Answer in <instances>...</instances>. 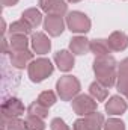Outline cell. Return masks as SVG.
Returning <instances> with one entry per match:
<instances>
[{"label":"cell","instance_id":"6da1fadb","mask_svg":"<svg viewBox=\"0 0 128 130\" xmlns=\"http://www.w3.org/2000/svg\"><path fill=\"white\" fill-rule=\"evenodd\" d=\"M118 62L112 55H104V56H95L94 61V73H95L96 82L104 85L105 88H112L116 85L118 80V73H116Z\"/></svg>","mask_w":128,"mask_h":130},{"label":"cell","instance_id":"7a4b0ae2","mask_svg":"<svg viewBox=\"0 0 128 130\" xmlns=\"http://www.w3.org/2000/svg\"><path fill=\"white\" fill-rule=\"evenodd\" d=\"M53 71H54V67L51 64V61L47 58H39L36 61H32L27 67L29 77L33 83H41L48 76H51Z\"/></svg>","mask_w":128,"mask_h":130},{"label":"cell","instance_id":"3957f363","mask_svg":"<svg viewBox=\"0 0 128 130\" xmlns=\"http://www.w3.org/2000/svg\"><path fill=\"white\" fill-rule=\"evenodd\" d=\"M56 89H57V94H59L60 100L69 101V100H74L77 97V94L81 89V85H80V80L77 77H74V76H63V77H60L57 80Z\"/></svg>","mask_w":128,"mask_h":130},{"label":"cell","instance_id":"277c9868","mask_svg":"<svg viewBox=\"0 0 128 130\" xmlns=\"http://www.w3.org/2000/svg\"><path fill=\"white\" fill-rule=\"evenodd\" d=\"M66 26L74 33H86L91 30V20L84 12L72 11L66 15Z\"/></svg>","mask_w":128,"mask_h":130},{"label":"cell","instance_id":"5b68a950","mask_svg":"<svg viewBox=\"0 0 128 130\" xmlns=\"http://www.w3.org/2000/svg\"><path fill=\"white\" fill-rule=\"evenodd\" d=\"M96 106H98V101L92 95L80 94L72 100V110L80 117H86L89 113L96 112Z\"/></svg>","mask_w":128,"mask_h":130},{"label":"cell","instance_id":"8992f818","mask_svg":"<svg viewBox=\"0 0 128 130\" xmlns=\"http://www.w3.org/2000/svg\"><path fill=\"white\" fill-rule=\"evenodd\" d=\"M104 117L99 112L89 113L83 118H78L74 123V130H102L104 129Z\"/></svg>","mask_w":128,"mask_h":130},{"label":"cell","instance_id":"52a82bcc","mask_svg":"<svg viewBox=\"0 0 128 130\" xmlns=\"http://www.w3.org/2000/svg\"><path fill=\"white\" fill-rule=\"evenodd\" d=\"M24 113V104L21 103V100L17 97H9L6 98L2 104V117H21Z\"/></svg>","mask_w":128,"mask_h":130},{"label":"cell","instance_id":"ba28073f","mask_svg":"<svg viewBox=\"0 0 128 130\" xmlns=\"http://www.w3.org/2000/svg\"><path fill=\"white\" fill-rule=\"evenodd\" d=\"M41 9L48 15H60L63 17L68 12V5L66 0H39Z\"/></svg>","mask_w":128,"mask_h":130},{"label":"cell","instance_id":"9c48e42d","mask_svg":"<svg viewBox=\"0 0 128 130\" xmlns=\"http://www.w3.org/2000/svg\"><path fill=\"white\" fill-rule=\"evenodd\" d=\"M44 29L45 32L48 33L50 36H59L62 35L65 29V23L63 18L60 15H47L45 20H44Z\"/></svg>","mask_w":128,"mask_h":130},{"label":"cell","instance_id":"30bf717a","mask_svg":"<svg viewBox=\"0 0 128 130\" xmlns=\"http://www.w3.org/2000/svg\"><path fill=\"white\" fill-rule=\"evenodd\" d=\"M32 48L36 55H47L51 50V42L48 39V36L42 32H35L32 33Z\"/></svg>","mask_w":128,"mask_h":130},{"label":"cell","instance_id":"8fae6325","mask_svg":"<svg viewBox=\"0 0 128 130\" xmlns=\"http://www.w3.org/2000/svg\"><path fill=\"white\" fill-rule=\"evenodd\" d=\"M9 58H11V64L12 67L23 70L24 67H29V64L33 61V53L27 50H20V52H9Z\"/></svg>","mask_w":128,"mask_h":130},{"label":"cell","instance_id":"7c38bea8","mask_svg":"<svg viewBox=\"0 0 128 130\" xmlns=\"http://www.w3.org/2000/svg\"><path fill=\"white\" fill-rule=\"evenodd\" d=\"M128 109V103L121 95H113L105 103V112L109 115H121Z\"/></svg>","mask_w":128,"mask_h":130},{"label":"cell","instance_id":"4fadbf2b","mask_svg":"<svg viewBox=\"0 0 128 130\" xmlns=\"http://www.w3.org/2000/svg\"><path fill=\"white\" fill-rule=\"evenodd\" d=\"M54 62L57 65V68L60 70V71H69V70H72V67L75 64V61H74V55L71 53V52H68V50H59L56 55H54Z\"/></svg>","mask_w":128,"mask_h":130},{"label":"cell","instance_id":"5bb4252c","mask_svg":"<svg viewBox=\"0 0 128 130\" xmlns=\"http://www.w3.org/2000/svg\"><path fill=\"white\" fill-rule=\"evenodd\" d=\"M116 89L121 94H125L128 91V58L121 61L118 65V80H116Z\"/></svg>","mask_w":128,"mask_h":130},{"label":"cell","instance_id":"9a60e30c","mask_svg":"<svg viewBox=\"0 0 128 130\" xmlns=\"http://www.w3.org/2000/svg\"><path fill=\"white\" fill-rule=\"evenodd\" d=\"M69 50L72 55H86L91 52V41L86 36H74L69 41Z\"/></svg>","mask_w":128,"mask_h":130},{"label":"cell","instance_id":"2e32d148","mask_svg":"<svg viewBox=\"0 0 128 130\" xmlns=\"http://www.w3.org/2000/svg\"><path fill=\"white\" fill-rule=\"evenodd\" d=\"M109 45H110V50L112 52H122L128 47V36L127 33L124 32H113L110 36H109Z\"/></svg>","mask_w":128,"mask_h":130},{"label":"cell","instance_id":"e0dca14e","mask_svg":"<svg viewBox=\"0 0 128 130\" xmlns=\"http://www.w3.org/2000/svg\"><path fill=\"white\" fill-rule=\"evenodd\" d=\"M21 18H23L24 21H27L32 27H38V26L41 24V21H42V14H41V11L36 9V8H29V9H26V11L21 14Z\"/></svg>","mask_w":128,"mask_h":130},{"label":"cell","instance_id":"ac0fdd59","mask_svg":"<svg viewBox=\"0 0 128 130\" xmlns=\"http://www.w3.org/2000/svg\"><path fill=\"white\" fill-rule=\"evenodd\" d=\"M32 26L27 23V21H24L23 18L21 20H18V21H14L11 26H9V35L12 36V35H24V36H27L29 33H32Z\"/></svg>","mask_w":128,"mask_h":130},{"label":"cell","instance_id":"d6986e66","mask_svg":"<svg viewBox=\"0 0 128 130\" xmlns=\"http://www.w3.org/2000/svg\"><path fill=\"white\" fill-rule=\"evenodd\" d=\"M91 52L95 56H104V55H109L112 50H110V45H109V41L107 39L98 38V39L91 41Z\"/></svg>","mask_w":128,"mask_h":130},{"label":"cell","instance_id":"ffe728a7","mask_svg":"<svg viewBox=\"0 0 128 130\" xmlns=\"http://www.w3.org/2000/svg\"><path fill=\"white\" fill-rule=\"evenodd\" d=\"M2 126L3 130H27L26 129V121L20 120V117H2Z\"/></svg>","mask_w":128,"mask_h":130},{"label":"cell","instance_id":"44dd1931","mask_svg":"<svg viewBox=\"0 0 128 130\" xmlns=\"http://www.w3.org/2000/svg\"><path fill=\"white\" fill-rule=\"evenodd\" d=\"M89 92H91V95L95 98L96 101H104L107 95H109V88H105L104 85H101L99 82H94V83H91V86H89Z\"/></svg>","mask_w":128,"mask_h":130},{"label":"cell","instance_id":"7402d4cb","mask_svg":"<svg viewBox=\"0 0 128 130\" xmlns=\"http://www.w3.org/2000/svg\"><path fill=\"white\" fill-rule=\"evenodd\" d=\"M9 45L12 52H20V50H27L29 39L24 35H12L9 38Z\"/></svg>","mask_w":128,"mask_h":130},{"label":"cell","instance_id":"603a6c76","mask_svg":"<svg viewBox=\"0 0 128 130\" xmlns=\"http://www.w3.org/2000/svg\"><path fill=\"white\" fill-rule=\"evenodd\" d=\"M27 113L29 115H35V117H39V118H47L48 117V107L42 106L39 101H33L32 104L27 107Z\"/></svg>","mask_w":128,"mask_h":130},{"label":"cell","instance_id":"cb8c5ba5","mask_svg":"<svg viewBox=\"0 0 128 130\" xmlns=\"http://www.w3.org/2000/svg\"><path fill=\"white\" fill-rule=\"evenodd\" d=\"M26 129L27 130H45V123L42 118L35 117V115H29L26 117Z\"/></svg>","mask_w":128,"mask_h":130},{"label":"cell","instance_id":"d4e9b609","mask_svg":"<svg viewBox=\"0 0 128 130\" xmlns=\"http://www.w3.org/2000/svg\"><path fill=\"white\" fill-rule=\"evenodd\" d=\"M36 101H39L42 106H45V107H51L54 103H56V94L53 92V91H44V92H41L39 95H38V100Z\"/></svg>","mask_w":128,"mask_h":130},{"label":"cell","instance_id":"484cf974","mask_svg":"<svg viewBox=\"0 0 128 130\" xmlns=\"http://www.w3.org/2000/svg\"><path fill=\"white\" fill-rule=\"evenodd\" d=\"M104 130H125V123L118 118H109L104 123Z\"/></svg>","mask_w":128,"mask_h":130},{"label":"cell","instance_id":"4316f807","mask_svg":"<svg viewBox=\"0 0 128 130\" xmlns=\"http://www.w3.org/2000/svg\"><path fill=\"white\" fill-rule=\"evenodd\" d=\"M50 129L51 130H69V127L66 126L62 118H53L51 123H50Z\"/></svg>","mask_w":128,"mask_h":130},{"label":"cell","instance_id":"83f0119b","mask_svg":"<svg viewBox=\"0 0 128 130\" xmlns=\"http://www.w3.org/2000/svg\"><path fill=\"white\" fill-rule=\"evenodd\" d=\"M20 0H2V5L3 6H15Z\"/></svg>","mask_w":128,"mask_h":130},{"label":"cell","instance_id":"f1b7e54d","mask_svg":"<svg viewBox=\"0 0 128 130\" xmlns=\"http://www.w3.org/2000/svg\"><path fill=\"white\" fill-rule=\"evenodd\" d=\"M8 47H9V41L3 38V53H9L8 52Z\"/></svg>","mask_w":128,"mask_h":130},{"label":"cell","instance_id":"f546056e","mask_svg":"<svg viewBox=\"0 0 128 130\" xmlns=\"http://www.w3.org/2000/svg\"><path fill=\"white\" fill-rule=\"evenodd\" d=\"M66 2H69V3H78V2H81V0H66Z\"/></svg>","mask_w":128,"mask_h":130},{"label":"cell","instance_id":"4dcf8cb0","mask_svg":"<svg viewBox=\"0 0 128 130\" xmlns=\"http://www.w3.org/2000/svg\"><path fill=\"white\" fill-rule=\"evenodd\" d=\"M124 95H125V97H127V98H128V91H127V92H125V94H124Z\"/></svg>","mask_w":128,"mask_h":130}]
</instances>
